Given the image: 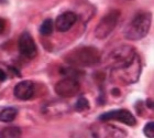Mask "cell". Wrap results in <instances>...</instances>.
Returning a JSON list of instances; mask_svg holds the SVG:
<instances>
[{"instance_id": "13", "label": "cell", "mask_w": 154, "mask_h": 138, "mask_svg": "<svg viewBox=\"0 0 154 138\" xmlns=\"http://www.w3.org/2000/svg\"><path fill=\"white\" fill-rule=\"evenodd\" d=\"M21 129L16 126H9L0 130V138H21Z\"/></svg>"}, {"instance_id": "12", "label": "cell", "mask_w": 154, "mask_h": 138, "mask_svg": "<svg viewBox=\"0 0 154 138\" xmlns=\"http://www.w3.org/2000/svg\"><path fill=\"white\" fill-rule=\"evenodd\" d=\"M18 115V111L14 107H7L0 112V122L2 123H11L16 119Z\"/></svg>"}, {"instance_id": "17", "label": "cell", "mask_w": 154, "mask_h": 138, "mask_svg": "<svg viewBox=\"0 0 154 138\" xmlns=\"http://www.w3.org/2000/svg\"><path fill=\"white\" fill-rule=\"evenodd\" d=\"M6 26H7L6 20L2 19V18H0V34L3 33V31L6 30Z\"/></svg>"}, {"instance_id": "6", "label": "cell", "mask_w": 154, "mask_h": 138, "mask_svg": "<svg viewBox=\"0 0 154 138\" xmlns=\"http://www.w3.org/2000/svg\"><path fill=\"white\" fill-rule=\"evenodd\" d=\"M112 76L116 80L123 84H133L139 80L141 74V62L140 59H137L128 68L118 71H111Z\"/></svg>"}, {"instance_id": "8", "label": "cell", "mask_w": 154, "mask_h": 138, "mask_svg": "<svg viewBox=\"0 0 154 138\" xmlns=\"http://www.w3.org/2000/svg\"><path fill=\"white\" fill-rule=\"evenodd\" d=\"M99 120L101 122H108V120H117L122 124L129 126H134L137 124V119L131 112L127 109H116L110 112L103 113L99 116Z\"/></svg>"}, {"instance_id": "3", "label": "cell", "mask_w": 154, "mask_h": 138, "mask_svg": "<svg viewBox=\"0 0 154 138\" xmlns=\"http://www.w3.org/2000/svg\"><path fill=\"white\" fill-rule=\"evenodd\" d=\"M151 27V16L148 12H141L133 18L125 30V37L130 41L141 40L149 33Z\"/></svg>"}, {"instance_id": "1", "label": "cell", "mask_w": 154, "mask_h": 138, "mask_svg": "<svg viewBox=\"0 0 154 138\" xmlns=\"http://www.w3.org/2000/svg\"><path fill=\"white\" fill-rule=\"evenodd\" d=\"M65 60L76 66H93L100 61V53L93 47H80L67 53Z\"/></svg>"}, {"instance_id": "20", "label": "cell", "mask_w": 154, "mask_h": 138, "mask_svg": "<svg viewBox=\"0 0 154 138\" xmlns=\"http://www.w3.org/2000/svg\"><path fill=\"white\" fill-rule=\"evenodd\" d=\"M113 94H115V95H119V91L117 90V88H115V90H113V92H112Z\"/></svg>"}, {"instance_id": "14", "label": "cell", "mask_w": 154, "mask_h": 138, "mask_svg": "<svg viewBox=\"0 0 154 138\" xmlns=\"http://www.w3.org/2000/svg\"><path fill=\"white\" fill-rule=\"evenodd\" d=\"M53 29H54V26H53L52 19H45L40 27V32L43 35H50L53 32Z\"/></svg>"}, {"instance_id": "9", "label": "cell", "mask_w": 154, "mask_h": 138, "mask_svg": "<svg viewBox=\"0 0 154 138\" xmlns=\"http://www.w3.org/2000/svg\"><path fill=\"white\" fill-rule=\"evenodd\" d=\"M20 53L28 59H34L38 54V48L33 38L29 32H23L19 38Z\"/></svg>"}, {"instance_id": "16", "label": "cell", "mask_w": 154, "mask_h": 138, "mask_svg": "<svg viewBox=\"0 0 154 138\" xmlns=\"http://www.w3.org/2000/svg\"><path fill=\"white\" fill-rule=\"evenodd\" d=\"M143 133L148 138H153L154 137V123L149 122L143 128Z\"/></svg>"}, {"instance_id": "2", "label": "cell", "mask_w": 154, "mask_h": 138, "mask_svg": "<svg viewBox=\"0 0 154 138\" xmlns=\"http://www.w3.org/2000/svg\"><path fill=\"white\" fill-rule=\"evenodd\" d=\"M135 49L131 45H121L116 48L108 56V64L111 71L128 68L138 59Z\"/></svg>"}, {"instance_id": "18", "label": "cell", "mask_w": 154, "mask_h": 138, "mask_svg": "<svg viewBox=\"0 0 154 138\" xmlns=\"http://www.w3.org/2000/svg\"><path fill=\"white\" fill-rule=\"evenodd\" d=\"M6 80H7V74H6V72L0 69V81H1V82H3V81H6Z\"/></svg>"}, {"instance_id": "19", "label": "cell", "mask_w": 154, "mask_h": 138, "mask_svg": "<svg viewBox=\"0 0 154 138\" xmlns=\"http://www.w3.org/2000/svg\"><path fill=\"white\" fill-rule=\"evenodd\" d=\"M146 105H148L149 108H153V102H152V100H148L146 101Z\"/></svg>"}, {"instance_id": "10", "label": "cell", "mask_w": 154, "mask_h": 138, "mask_svg": "<svg viewBox=\"0 0 154 138\" xmlns=\"http://www.w3.org/2000/svg\"><path fill=\"white\" fill-rule=\"evenodd\" d=\"M35 92V85L32 81H21L14 86L13 93L18 100L28 101L32 98Z\"/></svg>"}, {"instance_id": "5", "label": "cell", "mask_w": 154, "mask_h": 138, "mask_svg": "<svg viewBox=\"0 0 154 138\" xmlns=\"http://www.w3.org/2000/svg\"><path fill=\"white\" fill-rule=\"evenodd\" d=\"M120 18V11L119 10H111L105 17L101 18L99 23L97 24L95 29V35L98 39H105L115 30L118 20Z\"/></svg>"}, {"instance_id": "7", "label": "cell", "mask_w": 154, "mask_h": 138, "mask_svg": "<svg viewBox=\"0 0 154 138\" xmlns=\"http://www.w3.org/2000/svg\"><path fill=\"white\" fill-rule=\"evenodd\" d=\"M55 93L57 94L60 97H64V98H69L75 95L80 90L79 82L76 79L73 77H65L63 80L58 81L56 85H55Z\"/></svg>"}, {"instance_id": "4", "label": "cell", "mask_w": 154, "mask_h": 138, "mask_svg": "<svg viewBox=\"0 0 154 138\" xmlns=\"http://www.w3.org/2000/svg\"><path fill=\"white\" fill-rule=\"evenodd\" d=\"M90 133L94 138H125L127 132L107 123H96L90 126Z\"/></svg>"}, {"instance_id": "11", "label": "cell", "mask_w": 154, "mask_h": 138, "mask_svg": "<svg viewBox=\"0 0 154 138\" xmlns=\"http://www.w3.org/2000/svg\"><path fill=\"white\" fill-rule=\"evenodd\" d=\"M77 21L76 13L72 12V11H66V12L62 13L56 18L55 21V27L56 30L60 32H66L74 26Z\"/></svg>"}, {"instance_id": "15", "label": "cell", "mask_w": 154, "mask_h": 138, "mask_svg": "<svg viewBox=\"0 0 154 138\" xmlns=\"http://www.w3.org/2000/svg\"><path fill=\"white\" fill-rule=\"evenodd\" d=\"M89 107H90L89 101L84 96H80L79 98L77 100L76 104H75V109H76L77 112H84V111H87V109H89Z\"/></svg>"}]
</instances>
